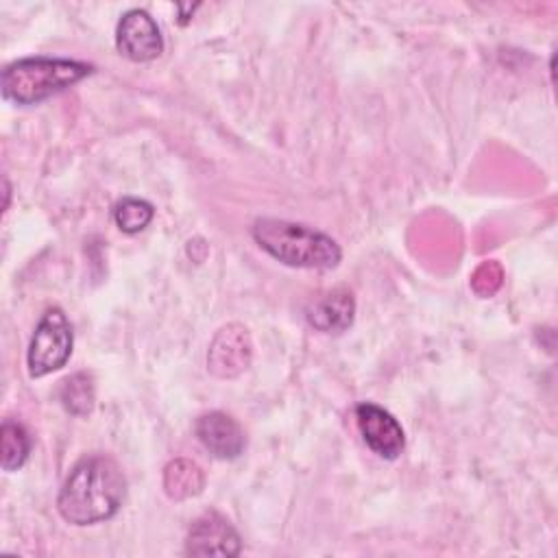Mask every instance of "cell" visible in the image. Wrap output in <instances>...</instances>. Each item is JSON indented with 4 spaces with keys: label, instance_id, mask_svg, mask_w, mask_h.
<instances>
[{
    "label": "cell",
    "instance_id": "cell-1",
    "mask_svg": "<svg viewBox=\"0 0 558 558\" xmlns=\"http://www.w3.org/2000/svg\"><path fill=\"white\" fill-rule=\"evenodd\" d=\"M126 495V480L118 462L94 453L81 458L65 477L57 508L72 525H92L111 519Z\"/></svg>",
    "mask_w": 558,
    "mask_h": 558
},
{
    "label": "cell",
    "instance_id": "cell-2",
    "mask_svg": "<svg viewBox=\"0 0 558 558\" xmlns=\"http://www.w3.org/2000/svg\"><path fill=\"white\" fill-rule=\"evenodd\" d=\"M253 240L270 257L294 268H336L342 251L333 238L301 222L259 218L251 227Z\"/></svg>",
    "mask_w": 558,
    "mask_h": 558
},
{
    "label": "cell",
    "instance_id": "cell-3",
    "mask_svg": "<svg viewBox=\"0 0 558 558\" xmlns=\"http://www.w3.org/2000/svg\"><path fill=\"white\" fill-rule=\"evenodd\" d=\"M94 72L92 63L74 59L28 57L9 63L2 70V98L15 105H37Z\"/></svg>",
    "mask_w": 558,
    "mask_h": 558
},
{
    "label": "cell",
    "instance_id": "cell-4",
    "mask_svg": "<svg viewBox=\"0 0 558 558\" xmlns=\"http://www.w3.org/2000/svg\"><path fill=\"white\" fill-rule=\"evenodd\" d=\"M74 333L61 307H48L31 338L26 364L31 377H44L65 366L72 355Z\"/></svg>",
    "mask_w": 558,
    "mask_h": 558
},
{
    "label": "cell",
    "instance_id": "cell-5",
    "mask_svg": "<svg viewBox=\"0 0 558 558\" xmlns=\"http://www.w3.org/2000/svg\"><path fill=\"white\" fill-rule=\"evenodd\" d=\"M116 48L135 63L157 59L163 52V37L150 13L144 9L126 11L116 28Z\"/></svg>",
    "mask_w": 558,
    "mask_h": 558
},
{
    "label": "cell",
    "instance_id": "cell-6",
    "mask_svg": "<svg viewBox=\"0 0 558 558\" xmlns=\"http://www.w3.org/2000/svg\"><path fill=\"white\" fill-rule=\"evenodd\" d=\"M253 357L248 329L240 323H229L218 329L207 351V368L220 379H231L244 373Z\"/></svg>",
    "mask_w": 558,
    "mask_h": 558
},
{
    "label": "cell",
    "instance_id": "cell-7",
    "mask_svg": "<svg viewBox=\"0 0 558 558\" xmlns=\"http://www.w3.org/2000/svg\"><path fill=\"white\" fill-rule=\"evenodd\" d=\"M355 421L364 442L373 453L386 460L399 458L405 447V434L399 421L388 410L364 401L355 405Z\"/></svg>",
    "mask_w": 558,
    "mask_h": 558
},
{
    "label": "cell",
    "instance_id": "cell-8",
    "mask_svg": "<svg viewBox=\"0 0 558 558\" xmlns=\"http://www.w3.org/2000/svg\"><path fill=\"white\" fill-rule=\"evenodd\" d=\"M240 549V534L218 512H205L194 519L185 538L187 556H238Z\"/></svg>",
    "mask_w": 558,
    "mask_h": 558
},
{
    "label": "cell",
    "instance_id": "cell-9",
    "mask_svg": "<svg viewBox=\"0 0 558 558\" xmlns=\"http://www.w3.org/2000/svg\"><path fill=\"white\" fill-rule=\"evenodd\" d=\"M194 432L214 458L235 460L246 449V434L242 425L227 412L214 410L201 414L194 423Z\"/></svg>",
    "mask_w": 558,
    "mask_h": 558
},
{
    "label": "cell",
    "instance_id": "cell-10",
    "mask_svg": "<svg viewBox=\"0 0 558 558\" xmlns=\"http://www.w3.org/2000/svg\"><path fill=\"white\" fill-rule=\"evenodd\" d=\"M355 316V299L349 288H333L316 296L307 310V323L323 333H342L351 327Z\"/></svg>",
    "mask_w": 558,
    "mask_h": 558
},
{
    "label": "cell",
    "instance_id": "cell-11",
    "mask_svg": "<svg viewBox=\"0 0 558 558\" xmlns=\"http://www.w3.org/2000/svg\"><path fill=\"white\" fill-rule=\"evenodd\" d=\"M205 473L203 469L185 458H177L163 469V490L170 499L183 501L203 493Z\"/></svg>",
    "mask_w": 558,
    "mask_h": 558
},
{
    "label": "cell",
    "instance_id": "cell-12",
    "mask_svg": "<svg viewBox=\"0 0 558 558\" xmlns=\"http://www.w3.org/2000/svg\"><path fill=\"white\" fill-rule=\"evenodd\" d=\"M59 399L63 408L74 416H87L92 414L96 405V386L94 377L85 371H78L61 381Z\"/></svg>",
    "mask_w": 558,
    "mask_h": 558
},
{
    "label": "cell",
    "instance_id": "cell-13",
    "mask_svg": "<svg viewBox=\"0 0 558 558\" xmlns=\"http://www.w3.org/2000/svg\"><path fill=\"white\" fill-rule=\"evenodd\" d=\"M31 453V436L22 423L7 418L0 427V464L4 471H17Z\"/></svg>",
    "mask_w": 558,
    "mask_h": 558
},
{
    "label": "cell",
    "instance_id": "cell-14",
    "mask_svg": "<svg viewBox=\"0 0 558 558\" xmlns=\"http://www.w3.org/2000/svg\"><path fill=\"white\" fill-rule=\"evenodd\" d=\"M153 216H155L153 205L148 201L135 198V196H126V198L118 201L113 207V220H116L118 229L124 233H131V235L146 229L150 225Z\"/></svg>",
    "mask_w": 558,
    "mask_h": 558
},
{
    "label": "cell",
    "instance_id": "cell-15",
    "mask_svg": "<svg viewBox=\"0 0 558 558\" xmlns=\"http://www.w3.org/2000/svg\"><path fill=\"white\" fill-rule=\"evenodd\" d=\"M501 279H504L501 266L497 262H484L475 268V272L471 277V288L480 296H493L499 290Z\"/></svg>",
    "mask_w": 558,
    "mask_h": 558
}]
</instances>
